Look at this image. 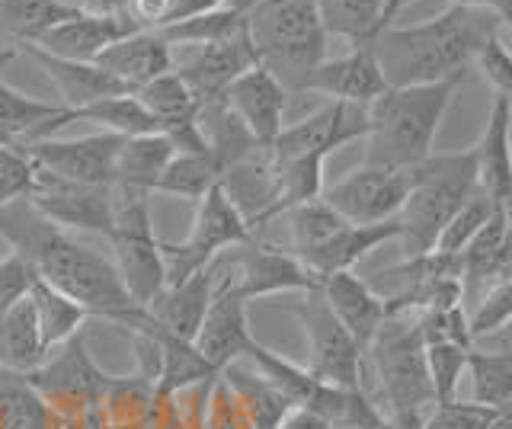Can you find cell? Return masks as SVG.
<instances>
[{
	"mask_svg": "<svg viewBox=\"0 0 512 429\" xmlns=\"http://www.w3.org/2000/svg\"><path fill=\"white\" fill-rule=\"evenodd\" d=\"M0 237L36 266L42 282L77 301L90 317H103L125 330L141 321L144 305L128 295L116 263L52 225L29 199L0 209Z\"/></svg>",
	"mask_w": 512,
	"mask_h": 429,
	"instance_id": "obj_1",
	"label": "cell"
},
{
	"mask_svg": "<svg viewBox=\"0 0 512 429\" xmlns=\"http://www.w3.org/2000/svg\"><path fill=\"white\" fill-rule=\"evenodd\" d=\"M500 26V17L490 10L448 4L432 20L381 29L368 45L388 87L468 81L477 55L500 36Z\"/></svg>",
	"mask_w": 512,
	"mask_h": 429,
	"instance_id": "obj_2",
	"label": "cell"
},
{
	"mask_svg": "<svg viewBox=\"0 0 512 429\" xmlns=\"http://www.w3.org/2000/svg\"><path fill=\"white\" fill-rule=\"evenodd\" d=\"M464 81L388 87L368 106L365 164L410 170L436 151V135Z\"/></svg>",
	"mask_w": 512,
	"mask_h": 429,
	"instance_id": "obj_3",
	"label": "cell"
},
{
	"mask_svg": "<svg viewBox=\"0 0 512 429\" xmlns=\"http://www.w3.org/2000/svg\"><path fill=\"white\" fill-rule=\"evenodd\" d=\"M480 189L477 157L468 151H432L423 164L410 167V196L397 215V241L407 260L436 250L439 234L458 215V209Z\"/></svg>",
	"mask_w": 512,
	"mask_h": 429,
	"instance_id": "obj_4",
	"label": "cell"
},
{
	"mask_svg": "<svg viewBox=\"0 0 512 429\" xmlns=\"http://www.w3.org/2000/svg\"><path fill=\"white\" fill-rule=\"evenodd\" d=\"M247 29L260 65L279 77L288 93H301L311 71L327 58V26L314 0H256Z\"/></svg>",
	"mask_w": 512,
	"mask_h": 429,
	"instance_id": "obj_5",
	"label": "cell"
},
{
	"mask_svg": "<svg viewBox=\"0 0 512 429\" xmlns=\"http://www.w3.org/2000/svg\"><path fill=\"white\" fill-rule=\"evenodd\" d=\"M365 353L372 356L378 388L391 413H423L432 404L420 321H410L407 314L388 317Z\"/></svg>",
	"mask_w": 512,
	"mask_h": 429,
	"instance_id": "obj_6",
	"label": "cell"
},
{
	"mask_svg": "<svg viewBox=\"0 0 512 429\" xmlns=\"http://www.w3.org/2000/svg\"><path fill=\"white\" fill-rule=\"evenodd\" d=\"M250 241H256V234L250 231L247 218L240 215V209L218 183L199 199L196 218H192V228L183 241H160L164 279L167 285L183 282L189 276H196L199 269L212 266L221 253L244 247Z\"/></svg>",
	"mask_w": 512,
	"mask_h": 429,
	"instance_id": "obj_7",
	"label": "cell"
},
{
	"mask_svg": "<svg viewBox=\"0 0 512 429\" xmlns=\"http://www.w3.org/2000/svg\"><path fill=\"white\" fill-rule=\"evenodd\" d=\"M112 253H116V269L125 282L128 295L138 305L164 289V257H160V237L151 225V196L132 193V189H116V221L109 234Z\"/></svg>",
	"mask_w": 512,
	"mask_h": 429,
	"instance_id": "obj_8",
	"label": "cell"
},
{
	"mask_svg": "<svg viewBox=\"0 0 512 429\" xmlns=\"http://www.w3.org/2000/svg\"><path fill=\"white\" fill-rule=\"evenodd\" d=\"M301 321L311 346V375L343 391H362V349L349 337V330L336 321V314L320 295V289L304 292V301L292 308Z\"/></svg>",
	"mask_w": 512,
	"mask_h": 429,
	"instance_id": "obj_9",
	"label": "cell"
},
{
	"mask_svg": "<svg viewBox=\"0 0 512 429\" xmlns=\"http://www.w3.org/2000/svg\"><path fill=\"white\" fill-rule=\"evenodd\" d=\"M224 276L234 282L244 301L285 295V292H314L320 289V279L304 266L292 250L269 247L260 241H250L244 247H234L215 260Z\"/></svg>",
	"mask_w": 512,
	"mask_h": 429,
	"instance_id": "obj_10",
	"label": "cell"
},
{
	"mask_svg": "<svg viewBox=\"0 0 512 429\" xmlns=\"http://www.w3.org/2000/svg\"><path fill=\"white\" fill-rule=\"evenodd\" d=\"M410 196V170L362 164L333 186H324V199L349 225H384L394 221Z\"/></svg>",
	"mask_w": 512,
	"mask_h": 429,
	"instance_id": "obj_11",
	"label": "cell"
},
{
	"mask_svg": "<svg viewBox=\"0 0 512 429\" xmlns=\"http://www.w3.org/2000/svg\"><path fill=\"white\" fill-rule=\"evenodd\" d=\"M29 202L61 231H90L106 241L116 221V189L112 186L61 180L45 170L36 173V189Z\"/></svg>",
	"mask_w": 512,
	"mask_h": 429,
	"instance_id": "obj_12",
	"label": "cell"
},
{
	"mask_svg": "<svg viewBox=\"0 0 512 429\" xmlns=\"http://www.w3.org/2000/svg\"><path fill=\"white\" fill-rule=\"evenodd\" d=\"M119 148H122V135L96 132V135H84V138H42L20 151L39 170L52 173V177L74 180V183L112 186V180H116Z\"/></svg>",
	"mask_w": 512,
	"mask_h": 429,
	"instance_id": "obj_13",
	"label": "cell"
},
{
	"mask_svg": "<svg viewBox=\"0 0 512 429\" xmlns=\"http://www.w3.org/2000/svg\"><path fill=\"white\" fill-rule=\"evenodd\" d=\"M212 269H215V298H212V305H208V314L196 337V349L218 372H224L228 365L247 359L256 337L250 330L247 301L240 298L234 282L221 273L218 263H212Z\"/></svg>",
	"mask_w": 512,
	"mask_h": 429,
	"instance_id": "obj_14",
	"label": "cell"
},
{
	"mask_svg": "<svg viewBox=\"0 0 512 429\" xmlns=\"http://www.w3.org/2000/svg\"><path fill=\"white\" fill-rule=\"evenodd\" d=\"M256 65H260V55L253 49L250 29L244 26L237 36L224 42L183 49V58L173 61V71H180V77L192 87L199 103H208V100H221L224 90Z\"/></svg>",
	"mask_w": 512,
	"mask_h": 429,
	"instance_id": "obj_15",
	"label": "cell"
},
{
	"mask_svg": "<svg viewBox=\"0 0 512 429\" xmlns=\"http://www.w3.org/2000/svg\"><path fill=\"white\" fill-rule=\"evenodd\" d=\"M368 135V106L352 103H327L317 113L304 116L295 125H285L279 138L272 141L276 157H301V154H320L330 157L349 141H359Z\"/></svg>",
	"mask_w": 512,
	"mask_h": 429,
	"instance_id": "obj_16",
	"label": "cell"
},
{
	"mask_svg": "<svg viewBox=\"0 0 512 429\" xmlns=\"http://www.w3.org/2000/svg\"><path fill=\"white\" fill-rule=\"evenodd\" d=\"M288 93L282 81L269 68L256 65L247 74H240L237 81L224 90V103L231 113L244 122V129L253 135L260 148H272V141L285 129V109Z\"/></svg>",
	"mask_w": 512,
	"mask_h": 429,
	"instance_id": "obj_17",
	"label": "cell"
},
{
	"mask_svg": "<svg viewBox=\"0 0 512 429\" xmlns=\"http://www.w3.org/2000/svg\"><path fill=\"white\" fill-rule=\"evenodd\" d=\"M388 90L372 45H352L340 58H324L304 81L301 93H324L330 103L372 106Z\"/></svg>",
	"mask_w": 512,
	"mask_h": 429,
	"instance_id": "obj_18",
	"label": "cell"
},
{
	"mask_svg": "<svg viewBox=\"0 0 512 429\" xmlns=\"http://www.w3.org/2000/svg\"><path fill=\"white\" fill-rule=\"evenodd\" d=\"M138 29L141 26L128 13H74L64 23L39 33L32 45H39L42 52H52L58 58L96 61L109 45L138 33Z\"/></svg>",
	"mask_w": 512,
	"mask_h": 429,
	"instance_id": "obj_19",
	"label": "cell"
},
{
	"mask_svg": "<svg viewBox=\"0 0 512 429\" xmlns=\"http://www.w3.org/2000/svg\"><path fill=\"white\" fill-rule=\"evenodd\" d=\"M16 52H26L36 65L48 74V81L55 84L61 106L68 109H84L90 103H100L106 97H122V93H132L125 84H119L109 71H103L96 61H71V58H58L52 52H42L39 45L32 42H16Z\"/></svg>",
	"mask_w": 512,
	"mask_h": 429,
	"instance_id": "obj_20",
	"label": "cell"
},
{
	"mask_svg": "<svg viewBox=\"0 0 512 429\" xmlns=\"http://www.w3.org/2000/svg\"><path fill=\"white\" fill-rule=\"evenodd\" d=\"M77 122V109L45 103L0 81V148H26Z\"/></svg>",
	"mask_w": 512,
	"mask_h": 429,
	"instance_id": "obj_21",
	"label": "cell"
},
{
	"mask_svg": "<svg viewBox=\"0 0 512 429\" xmlns=\"http://www.w3.org/2000/svg\"><path fill=\"white\" fill-rule=\"evenodd\" d=\"M320 295H324L330 311L336 314V321L349 330V337L365 353L372 346L375 333L381 330V324L388 321V298H381L352 269L349 273H333L327 279H320Z\"/></svg>",
	"mask_w": 512,
	"mask_h": 429,
	"instance_id": "obj_22",
	"label": "cell"
},
{
	"mask_svg": "<svg viewBox=\"0 0 512 429\" xmlns=\"http://www.w3.org/2000/svg\"><path fill=\"white\" fill-rule=\"evenodd\" d=\"M212 298H215V269L205 266L196 276H189L176 285H164L144 308H148V314L167 333H173V337H180L186 343H196Z\"/></svg>",
	"mask_w": 512,
	"mask_h": 429,
	"instance_id": "obj_23",
	"label": "cell"
},
{
	"mask_svg": "<svg viewBox=\"0 0 512 429\" xmlns=\"http://www.w3.org/2000/svg\"><path fill=\"white\" fill-rule=\"evenodd\" d=\"M477 157V180L480 189L496 202H512V100L503 93H493L484 135L474 145Z\"/></svg>",
	"mask_w": 512,
	"mask_h": 429,
	"instance_id": "obj_24",
	"label": "cell"
},
{
	"mask_svg": "<svg viewBox=\"0 0 512 429\" xmlns=\"http://www.w3.org/2000/svg\"><path fill=\"white\" fill-rule=\"evenodd\" d=\"M173 61H176V52L164 42V36H160L157 29H138V33L109 45V49L96 58V65L135 93L138 87L154 81V77L173 71Z\"/></svg>",
	"mask_w": 512,
	"mask_h": 429,
	"instance_id": "obj_25",
	"label": "cell"
},
{
	"mask_svg": "<svg viewBox=\"0 0 512 429\" xmlns=\"http://www.w3.org/2000/svg\"><path fill=\"white\" fill-rule=\"evenodd\" d=\"M397 234H400L397 218L384 221V225H346L320 247L298 253V260L308 266L317 279H327L333 273H349V269L362 257H368L372 250H378L388 241H397Z\"/></svg>",
	"mask_w": 512,
	"mask_h": 429,
	"instance_id": "obj_26",
	"label": "cell"
},
{
	"mask_svg": "<svg viewBox=\"0 0 512 429\" xmlns=\"http://www.w3.org/2000/svg\"><path fill=\"white\" fill-rule=\"evenodd\" d=\"M176 157V148L170 135L151 132V135H135L122 138L119 161H116V180L112 189H132V193H154L160 173Z\"/></svg>",
	"mask_w": 512,
	"mask_h": 429,
	"instance_id": "obj_27",
	"label": "cell"
},
{
	"mask_svg": "<svg viewBox=\"0 0 512 429\" xmlns=\"http://www.w3.org/2000/svg\"><path fill=\"white\" fill-rule=\"evenodd\" d=\"M48 349L42 346V333L36 324L32 301H20L0 317V372L29 375L45 362Z\"/></svg>",
	"mask_w": 512,
	"mask_h": 429,
	"instance_id": "obj_28",
	"label": "cell"
},
{
	"mask_svg": "<svg viewBox=\"0 0 512 429\" xmlns=\"http://www.w3.org/2000/svg\"><path fill=\"white\" fill-rule=\"evenodd\" d=\"M138 103L148 109V113L160 122V129L167 132H176L183 129V125H192L199 119V97L192 93V87L180 77V71H167L148 81L144 87L135 90Z\"/></svg>",
	"mask_w": 512,
	"mask_h": 429,
	"instance_id": "obj_29",
	"label": "cell"
},
{
	"mask_svg": "<svg viewBox=\"0 0 512 429\" xmlns=\"http://www.w3.org/2000/svg\"><path fill=\"white\" fill-rule=\"evenodd\" d=\"M221 378L228 381V388L234 391L240 407H244L253 429H276L288 417V410H292V401L260 372H247L234 362L221 372Z\"/></svg>",
	"mask_w": 512,
	"mask_h": 429,
	"instance_id": "obj_30",
	"label": "cell"
},
{
	"mask_svg": "<svg viewBox=\"0 0 512 429\" xmlns=\"http://www.w3.org/2000/svg\"><path fill=\"white\" fill-rule=\"evenodd\" d=\"M29 301H32V311H36V324H39V333H42V346L52 353L55 346L68 343L74 333L84 330V321H87V311L71 301L64 292L52 289L48 282L36 279L29 292Z\"/></svg>",
	"mask_w": 512,
	"mask_h": 429,
	"instance_id": "obj_31",
	"label": "cell"
},
{
	"mask_svg": "<svg viewBox=\"0 0 512 429\" xmlns=\"http://www.w3.org/2000/svg\"><path fill=\"white\" fill-rule=\"evenodd\" d=\"M221 177H224V167L212 151L176 154L167 164V170L160 173L154 193L176 196V199H186V202H199L208 189L221 183Z\"/></svg>",
	"mask_w": 512,
	"mask_h": 429,
	"instance_id": "obj_32",
	"label": "cell"
},
{
	"mask_svg": "<svg viewBox=\"0 0 512 429\" xmlns=\"http://www.w3.org/2000/svg\"><path fill=\"white\" fill-rule=\"evenodd\" d=\"M327 36H340L352 45H368L381 33L384 0H314Z\"/></svg>",
	"mask_w": 512,
	"mask_h": 429,
	"instance_id": "obj_33",
	"label": "cell"
},
{
	"mask_svg": "<svg viewBox=\"0 0 512 429\" xmlns=\"http://www.w3.org/2000/svg\"><path fill=\"white\" fill-rule=\"evenodd\" d=\"M74 13L77 10L58 4V0H0V36L7 39V45L32 42Z\"/></svg>",
	"mask_w": 512,
	"mask_h": 429,
	"instance_id": "obj_34",
	"label": "cell"
},
{
	"mask_svg": "<svg viewBox=\"0 0 512 429\" xmlns=\"http://www.w3.org/2000/svg\"><path fill=\"white\" fill-rule=\"evenodd\" d=\"M474 404L503 410L512 404V349H468Z\"/></svg>",
	"mask_w": 512,
	"mask_h": 429,
	"instance_id": "obj_35",
	"label": "cell"
},
{
	"mask_svg": "<svg viewBox=\"0 0 512 429\" xmlns=\"http://www.w3.org/2000/svg\"><path fill=\"white\" fill-rule=\"evenodd\" d=\"M324 161L327 157L320 154L276 157V189H279L276 215H285L301 202L320 199V193H324Z\"/></svg>",
	"mask_w": 512,
	"mask_h": 429,
	"instance_id": "obj_36",
	"label": "cell"
},
{
	"mask_svg": "<svg viewBox=\"0 0 512 429\" xmlns=\"http://www.w3.org/2000/svg\"><path fill=\"white\" fill-rule=\"evenodd\" d=\"M0 429H52V410L26 375L0 372Z\"/></svg>",
	"mask_w": 512,
	"mask_h": 429,
	"instance_id": "obj_37",
	"label": "cell"
},
{
	"mask_svg": "<svg viewBox=\"0 0 512 429\" xmlns=\"http://www.w3.org/2000/svg\"><path fill=\"white\" fill-rule=\"evenodd\" d=\"M244 26H247V13L244 10H237V7H218L212 13H202V17L160 26L157 33L164 36V42L170 45V49H192V45H212V42L231 39Z\"/></svg>",
	"mask_w": 512,
	"mask_h": 429,
	"instance_id": "obj_38",
	"label": "cell"
},
{
	"mask_svg": "<svg viewBox=\"0 0 512 429\" xmlns=\"http://www.w3.org/2000/svg\"><path fill=\"white\" fill-rule=\"evenodd\" d=\"M77 122H96V125H103V132L122 135V138L164 132V129H160V122L138 103L135 93L106 97L100 103H90L84 109H77Z\"/></svg>",
	"mask_w": 512,
	"mask_h": 429,
	"instance_id": "obj_39",
	"label": "cell"
},
{
	"mask_svg": "<svg viewBox=\"0 0 512 429\" xmlns=\"http://www.w3.org/2000/svg\"><path fill=\"white\" fill-rule=\"evenodd\" d=\"M288 231H292V253L298 257V253H308L314 247H320L324 241H330V237L336 231H343L349 221L333 212L330 205L324 199H311V202H301L295 205V209H288Z\"/></svg>",
	"mask_w": 512,
	"mask_h": 429,
	"instance_id": "obj_40",
	"label": "cell"
},
{
	"mask_svg": "<svg viewBox=\"0 0 512 429\" xmlns=\"http://www.w3.org/2000/svg\"><path fill=\"white\" fill-rule=\"evenodd\" d=\"M496 209H500V205H496L484 193V189H477V193L458 209V215L445 225V231L439 234V241H436V250L439 253H452V257H461V253L468 250V244L480 234V228L487 225L490 215Z\"/></svg>",
	"mask_w": 512,
	"mask_h": 429,
	"instance_id": "obj_41",
	"label": "cell"
},
{
	"mask_svg": "<svg viewBox=\"0 0 512 429\" xmlns=\"http://www.w3.org/2000/svg\"><path fill=\"white\" fill-rule=\"evenodd\" d=\"M468 349L458 343H429L426 346V369L432 385V404L455 401L461 372H468Z\"/></svg>",
	"mask_w": 512,
	"mask_h": 429,
	"instance_id": "obj_42",
	"label": "cell"
},
{
	"mask_svg": "<svg viewBox=\"0 0 512 429\" xmlns=\"http://www.w3.org/2000/svg\"><path fill=\"white\" fill-rule=\"evenodd\" d=\"M506 324H512V276L509 279H496L493 289L480 298L477 311L471 314V340L490 337V333H500Z\"/></svg>",
	"mask_w": 512,
	"mask_h": 429,
	"instance_id": "obj_43",
	"label": "cell"
},
{
	"mask_svg": "<svg viewBox=\"0 0 512 429\" xmlns=\"http://www.w3.org/2000/svg\"><path fill=\"white\" fill-rule=\"evenodd\" d=\"M36 164L20 148H0V209L16 199H29L36 189Z\"/></svg>",
	"mask_w": 512,
	"mask_h": 429,
	"instance_id": "obj_44",
	"label": "cell"
},
{
	"mask_svg": "<svg viewBox=\"0 0 512 429\" xmlns=\"http://www.w3.org/2000/svg\"><path fill=\"white\" fill-rule=\"evenodd\" d=\"M39 273L26 257H20L16 250L4 253L0 257V317H4L10 308H16L20 301L29 298L32 285H36Z\"/></svg>",
	"mask_w": 512,
	"mask_h": 429,
	"instance_id": "obj_45",
	"label": "cell"
},
{
	"mask_svg": "<svg viewBox=\"0 0 512 429\" xmlns=\"http://www.w3.org/2000/svg\"><path fill=\"white\" fill-rule=\"evenodd\" d=\"M496 407L484 404H461L458 397L448 404H432V413L423 417V429H487L496 417Z\"/></svg>",
	"mask_w": 512,
	"mask_h": 429,
	"instance_id": "obj_46",
	"label": "cell"
},
{
	"mask_svg": "<svg viewBox=\"0 0 512 429\" xmlns=\"http://www.w3.org/2000/svg\"><path fill=\"white\" fill-rule=\"evenodd\" d=\"M474 68L496 87V93H503L506 100H512V52L506 49L503 36H493L484 45V52L477 55Z\"/></svg>",
	"mask_w": 512,
	"mask_h": 429,
	"instance_id": "obj_47",
	"label": "cell"
},
{
	"mask_svg": "<svg viewBox=\"0 0 512 429\" xmlns=\"http://www.w3.org/2000/svg\"><path fill=\"white\" fill-rule=\"evenodd\" d=\"M144 429H192V426L183 420L180 404H176V394L154 388L151 407H148V423H144Z\"/></svg>",
	"mask_w": 512,
	"mask_h": 429,
	"instance_id": "obj_48",
	"label": "cell"
},
{
	"mask_svg": "<svg viewBox=\"0 0 512 429\" xmlns=\"http://www.w3.org/2000/svg\"><path fill=\"white\" fill-rule=\"evenodd\" d=\"M170 7H173V0H128V17L141 29H160Z\"/></svg>",
	"mask_w": 512,
	"mask_h": 429,
	"instance_id": "obj_49",
	"label": "cell"
},
{
	"mask_svg": "<svg viewBox=\"0 0 512 429\" xmlns=\"http://www.w3.org/2000/svg\"><path fill=\"white\" fill-rule=\"evenodd\" d=\"M231 0H173V7L167 13L164 26L170 23H183V20H192V17H202V13H212L218 7H228Z\"/></svg>",
	"mask_w": 512,
	"mask_h": 429,
	"instance_id": "obj_50",
	"label": "cell"
},
{
	"mask_svg": "<svg viewBox=\"0 0 512 429\" xmlns=\"http://www.w3.org/2000/svg\"><path fill=\"white\" fill-rule=\"evenodd\" d=\"M276 429H333V426L324 417H320V413H314V410L292 407V410H288V417Z\"/></svg>",
	"mask_w": 512,
	"mask_h": 429,
	"instance_id": "obj_51",
	"label": "cell"
},
{
	"mask_svg": "<svg viewBox=\"0 0 512 429\" xmlns=\"http://www.w3.org/2000/svg\"><path fill=\"white\" fill-rule=\"evenodd\" d=\"M384 429H423V413H391Z\"/></svg>",
	"mask_w": 512,
	"mask_h": 429,
	"instance_id": "obj_52",
	"label": "cell"
},
{
	"mask_svg": "<svg viewBox=\"0 0 512 429\" xmlns=\"http://www.w3.org/2000/svg\"><path fill=\"white\" fill-rule=\"evenodd\" d=\"M410 4V0H384V10H381V29H388V26H394V20H397V13L404 10Z\"/></svg>",
	"mask_w": 512,
	"mask_h": 429,
	"instance_id": "obj_53",
	"label": "cell"
},
{
	"mask_svg": "<svg viewBox=\"0 0 512 429\" xmlns=\"http://www.w3.org/2000/svg\"><path fill=\"white\" fill-rule=\"evenodd\" d=\"M455 7H471V10H490L496 13L503 7V0H452Z\"/></svg>",
	"mask_w": 512,
	"mask_h": 429,
	"instance_id": "obj_54",
	"label": "cell"
},
{
	"mask_svg": "<svg viewBox=\"0 0 512 429\" xmlns=\"http://www.w3.org/2000/svg\"><path fill=\"white\" fill-rule=\"evenodd\" d=\"M487 429H512V404H509V407H503L500 413H496L493 423H490Z\"/></svg>",
	"mask_w": 512,
	"mask_h": 429,
	"instance_id": "obj_55",
	"label": "cell"
},
{
	"mask_svg": "<svg viewBox=\"0 0 512 429\" xmlns=\"http://www.w3.org/2000/svg\"><path fill=\"white\" fill-rule=\"evenodd\" d=\"M13 58H16V49H13V45H4V49H0V74L10 68Z\"/></svg>",
	"mask_w": 512,
	"mask_h": 429,
	"instance_id": "obj_56",
	"label": "cell"
},
{
	"mask_svg": "<svg viewBox=\"0 0 512 429\" xmlns=\"http://www.w3.org/2000/svg\"><path fill=\"white\" fill-rule=\"evenodd\" d=\"M496 17H500V23H503V26H509V29H512V0H503V7L496 10Z\"/></svg>",
	"mask_w": 512,
	"mask_h": 429,
	"instance_id": "obj_57",
	"label": "cell"
},
{
	"mask_svg": "<svg viewBox=\"0 0 512 429\" xmlns=\"http://www.w3.org/2000/svg\"><path fill=\"white\" fill-rule=\"evenodd\" d=\"M253 4H256V0H231L228 7H237V10H244V13H247V10H250Z\"/></svg>",
	"mask_w": 512,
	"mask_h": 429,
	"instance_id": "obj_58",
	"label": "cell"
}]
</instances>
